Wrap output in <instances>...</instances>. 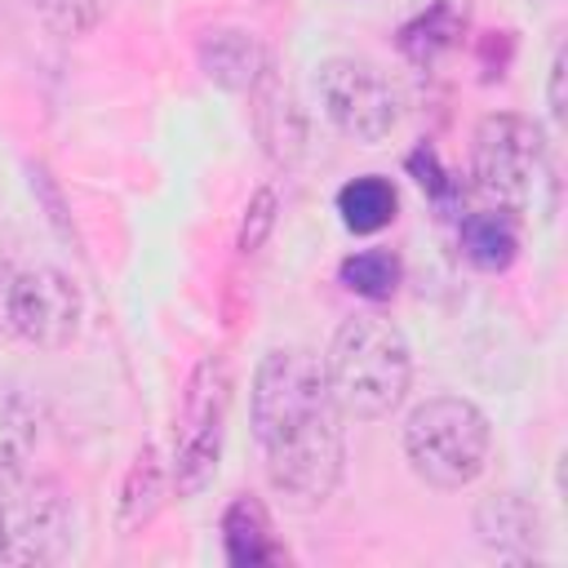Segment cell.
<instances>
[{
	"label": "cell",
	"instance_id": "5",
	"mask_svg": "<svg viewBox=\"0 0 568 568\" xmlns=\"http://www.w3.org/2000/svg\"><path fill=\"white\" fill-rule=\"evenodd\" d=\"M231 395H235V373L226 355L213 351L186 373L173 422V462H169V484L178 488V497H195L213 484L226 444Z\"/></svg>",
	"mask_w": 568,
	"mask_h": 568
},
{
	"label": "cell",
	"instance_id": "18",
	"mask_svg": "<svg viewBox=\"0 0 568 568\" xmlns=\"http://www.w3.org/2000/svg\"><path fill=\"white\" fill-rule=\"evenodd\" d=\"M337 280H342L355 297L386 302V297H395V288H399V280H404V262H399V253H390V248H359V253L342 257Z\"/></svg>",
	"mask_w": 568,
	"mask_h": 568
},
{
	"label": "cell",
	"instance_id": "23",
	"mask_svg": "<svg viewBox=\"0 0 568 568\" xmlns=\"http://www.w3.org/2000/svg\"><path fill=\"white\" fill-rule=\"evenodd\" d=\"M13 266L0 262V333H9V293H13Z\"/></svg>",
	"mask_w": 568,
	"mask_h": 568
},
{
	"label": "cell",
	"instance_id": "19",
	"mask_svg": "<svg viewBox=\"0 0 568 568\" xmlns=\"http://www.w3.org/2000/svg\"><path fill=\"white\" fill-rule=\"evenodd\" d=\"M31 4H36L40 22H44L53 36L80 40V36H89V31L106 18V4H111V0H31Z\"/></svg>",
	"mask_w": 568,
	"mask_h": 568
},
{
	"label": "cell",
	"instance_id": "1",
	"mask_svg": "<svg viewBox=\"0 0 568 568\" xmlns=\"http://www.w3.org/2000/svg\"><path fill=\"white\" fill-rule=\"evenodd\" d=\"M346 413L337 408L324 359L306 346H271L248 386V426L262 470L288 510H320L346 470Z\"/></svg>",
	"mask_w": 568,
	"mask_h": 568
},
{
	"label": "cell",
	"instance_id": "11",
	"mask_svg": "<svg viewBox=\"0 0 568 568\" xmlns=\"http://www.w3.org/2000/svg\"><path fill=\"white\" fill-rule=\"evenodd\" d=\"M475 532L488 550L506 559H528L541 541V515L519 493H493L475 506Z\"/></svg>",
	"mask_w": 568,
	"mask_h": 568
},
{
	"label": "cell",
	"instance_id": "3",
	"mask_svg": "<svg viewBox=\"0 0 568 568\" xmlns=\"http://www.w3.org/2000/svg\"><path fill=\"white\" fill-rule=\"evenodd\" d=\"M470 178L488 204L515 213L519 222L555 213L559 178H555V155L546 142V129L519 111H493L475 124Z\"/></svg>",
	"mask_w": 568,
	"mask_h": 568
},
{
	"label": "cell",
	"instance_id": "14",
	"mask_svg": "<svg viewBox=\"0 0 568 568\" xmlns=\"http://www.w3.org/2000/svg\"><path fill=\"white\" fill-rule=\"evenodd\" d=\"M164 493H169V470L155 453V444H142L133 466L124 470V484H120V510H115V528L120 532H138L155 519V510L164 506Z\"/></svg>",
	"mask_w": 568,
	"mask_h": 568
},
{
	"label": "cell",
	"instance_id": "6",
	"mask_svg": "<svg viewBox=\"0 0 568 568\" xmlns=\"http://www.w3.org/2000/svg\"><path fill=\"white\" fill-rule=\"evenodd\" d=\"M71 501L44 479L18 470H0V564H58L71 550Z\"/></svg>",
	"mask_w": 568,
	"mask_h": 568
},
{
	"label": "cell",
	"instance_id": "15",
	"mask_svg": "<svg viewBox=\"0 0 568 568\" xmlns=\"http://www.w3.org/2000/svg\"><path fill=\"white\" fill-rule=\"evenodd\" d=\"M462 36H466V9L457 0H435L430 9H422L399 27V53L413 58L417 67H430L444 53H453Z\"/></svg>",
	"mask_w": 568,
	"mask_h": 568
},
{
	"label": "cell",
	"instance_id": "7",
	"mask_svg": "<svg viewBox=\"0 0 568 568\" xmlns=\"http://www.w3.org/2000/svg\"><path fill=\"white\" fill-rule=\"evenodd\" d=\"M315 89H320V106H324L328 124L342 138L364 142V146H377L390 138V129L399 120V102L373 62L324 58L315 71Z\"/></svg>",
	"mask_w": 568,
	"mask_h": 568
},
{
	"label": "cell",
	"instance_id": "4",
	"mask_svg": "<svg viewBox=\"0 0 568 568\" xmlns=\"http://www.w3.org/2000/svg\"><path fill=\"white\" fill-rule=\"evenodd\" d=\"M493 453V426L479 404L462 395H430L404 417L408 470L439 493H462L475 484Z\"/></svg>",
	"mask_w": 568,
	"mask_h": 568
},
{
	"label": "cell",
	"instance_id": "20",
	"mask_svg": "<svg viewBox=\"0 0 568 568\" xmlns=\"http://www.w3.org/2000/svg\"><path fill=\"white\" fill-rule=\"evenodd\" d=\"M404 169L413 173V182L444 209V213H453L457 204H462V182L444 169V160H439V151L435 146H417V151H408V160H404Z\"/></svg>",
	"mask_w": 568,
	"mask_h": 568
},
{
	"label": "cell",
	"instance_id": "12",
	"mask_svg": "<svg viewBox=\"0 0 568 568\" xmlns=\"http://www.w3.org/2000/svg\"><path fill=\"white\" fill-rule=\"evenodd\" d=\"M222 550H226V564L235 568H262L284 559V546L271 532V515L253 493H240L222 510Z\"/></svg>",
	"mask_w": 568,
	"mask_h": 568
},
{
	"label": "cell",
	"instance_id": "8",
	"mask_svg": "<svg viewBox=\"0 0 568 568\" xmlns=\"http://www.w3.org/2000/svg\"><path fill=\"white\" fill-rule=\"evenodd\" d=\"M80 288L58 266H27L13 275L9 293V333L40 351H62L80 333Z\"/></svg>",
	"mask_w": 568,
	"mask_h": 568
},
{
	"label": "cell",
	"instance_id": "9",
	"mask_svg": "<svg viewBox=\"0 0 568 568\" xmlns=\"http://www.w3.org/2000/svg\"><path fill=\"white\" fill-rule=\"evenodd\" d=\"M248 102H253V106H248V120H253V133H257L266 160L293 164V160L306 151V111H302L293 84L275 71V62H271V71L248 89Z\"/></svg>",
	"mask_w": 568,
	"mask_h": 568
},
{
	"label": "cell",
	"instance_id": "21",
	"mask_svg": "<svg viewBox=\"0 0 568 568\" xmlns=\"http://www.w3.org/2000/svg\"><path fill=\"white\" fill-rule=\"evenodd\" d=\"M275 213H280V195L275 186H257L248 209H244V222H240V253H257L275 226Z\"/></svg>",
	"mask_w": 568,
	"mask_h": 568
},
{
	"label": "cell",
	"instance_id": "16",
	"mask_svg": "<svg viewBox=\"0 0 568 568\" xmlns=\"http://www.w3.org/2000/svg\"><path fill=\"white\" fill-rule=\"evenodd\" d=\"M399 213V191L382 173H359L337 191V217L351 235H377L395 222Z\"/></svg>",
	"mask_w": 568,
	"mask_h": 568
},
{
	"label": "cell",
	"instance_id": "2",
	"mask_svg": "<svg viewBox=\"0 0 568 568\" xmlns=\"http://www.w3.org/2000/svg\"><path fill=\"white\" fill-rule=\"evenodd\" d=\"M324 377L337 408L355 422L390 417L413 386V351L395 320L359 311L333 328Z\"/></svg>",
	"mask_w": 568,
	"mask_h": 568
},
{
	"label": "cell",
	"instance_id": "13",
	"mask_svg": "<svg viewBox=\"0 0 568 568\" xmlns=\"http://www.w3.org/2000/svg\"><path fill=\"white\" fill-rule=\"evenodd\" d=\"M457 240H462V253L475 271L497 275L519 257V217L497 209V204H484V209L462 217Z\"/></svg>",
	"mask_w": 568,
	"mask_h": 568
},
{
	"label": "cell",
	"instance_id": "17",
	"mask_svg": "<svg viewBox=\"0 0 568 568\" xmlns=\"http://www.w3.org/2000/svg\"><path fill=\"white\" fill-rule=\"evenodd\" d=\"M36 439H40V417H36L31 399L13 382L0 377V470L27 466Z\"/></svg>",
	"mask_w": 568,
	"mask_h": 568
},
{
	"label": "cell",
	"instance_id": "22",
	"mask_svg": "<svg viewBox=\"0 0 568 568\" xmlns=\"http://www.w3.org/2000/svg\"><path fill=\"white\" fill-rule=\"evenodd\" d=\"M564 75H568V71H564V53H555V62H550V84H546V106H550L555 120H564V106H568V102H564Z\"/></svg>",
	"mask_w": 568,
	"mask_h": 568
},
{
	"label": "cell",
	"instance_id": "10",
	"mask_svg": "<svg viewBox=\"0 0 568 568\" xmlns=\"http://www.w3.org/2000/svg\"><path fill=\"white\" fill-rule=\"evenodd\" d=\"M195 58H200V71L226 93H248L271 71V49L244 27L204 31L195 44Z\"/></svg>",
	"mask_w": 568,
	"mask_h": 568
}]
</instances>
